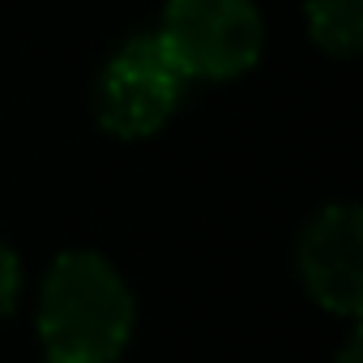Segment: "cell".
<instances>
[{
  "instance_id": "1",
  "label": "cell",
  "mask_w": 363,
  "mask_h": 363,
  "mask_svg": "<svg viewBox=\"0 0 363 363\" xmlns=\"http://www.w3.org/2000/svg\"><path fill=\"white\" fill-rule=\"evenodd\" d=\"M133 333V295L94 252H65L43 282L39 337L48 363H111Z\"/></svg>"
},
{
  "instance_id": "2",
  "label": "cell",
  "mask_w": 363,
  "mask_h": 363,
  "mask_svg": "<svg viewBox=\"0 0 363 363\" xmlns=\"http://www.w3.org/2000/svg\"><path fill=\"white\" fill-rule=\"evenodd\" d=\"M158 43L184 82H223L257 65L265 30L252 0H167Z\"/></svg>"
},
{
  "instance_id": "3",
  "label": "cell",
  "mask_w": 363,
  "mask_h": 363,
  "mask_svg": "<svg viewBox=\"0 0 363 363\" xmlns=\"http://www.w3.org/2000/svg\"><path fill=\"white\" fill-rule=\"evenodd\" d=\"M179 69L162 52L158 35L124 43L99 82V124L116 137H150L158 133L179 103Z\"/></svg>"
},
{
  "instance_id": "4",
  "label": "cell",
  "mask_w": 363,
  "mask_h": 363,
  "mask_svg": "<svg viewBox=\"0 0 363 363\" xmlns=\"http://www.w3.org/2000/svg\"><path fill=\"white\" fill-rule=\"evenodd\" d=\"M299 274L329 312L359 316L363 303V214L354 206L320 210L299 244Z\"/></svg>"
},
{
  "instance_id": "5",
  "label": "cell",
  "mask_w": 363,
  "mask_h": 363,
  "mask_svg": "<svg viewBox=\"0 0 363 363\" xmlns=\"http://www.w3.org/2000/svg\"><path fill=\"white\" fill-rule=\"evenodd\" d=\"M308 26L325 52L350 56L363 43V0H308Z\"/></svg>"
},
{
  "instance_id": "6",
  "label": "cell",
  "mask_w": 363,
  "mask_h": 363,
  "mask_svg": "<svg viewBox=\"0 0 363 363\" xmlns=\"http://www.w3.org/2000/svg\"><path fill=\"white\" fill-rule=\"evenodd\" d=\"M18 257L0 244V316H9V308H13V299H18Z\"/></svg>"
},
{
  "instance_id": "7",
  "label": "cell",
  "mask_w": 363,
  "mask_h": 363,
  "mask_svg": "<svg viewBox=\"0 0 363 363\" xmlns=\"http://www.w3.org/2000/svg\"><path fill=\"white\" fill-rule=\"evenodd\" d=\"M342 363H359V337H350V342H346V350H342Z\"/></svg>"
}]
</instances>
